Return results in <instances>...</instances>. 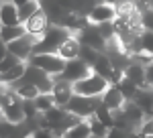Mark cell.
<instances>
[{
	"mask_svg": "<svg viewBox=\"0 0 153 138\" xmlns=\"http://www.w3.org/2000/svg\"><path fill=\"white\" fill-rule=\"evenodd\" d=\"M70 34H71L70 29H65V26H61V24L51 23L47 31L37 39L35 53H57L59 45H61Z\"/></svg>",
	"mask_w": 153,
	"mask_h": 138,
	"instance_id": "cell-1",
	"label": "cell"
},
{
	"mask_svg": "<svg viewBox=\"0 0 153 138\" xmlns=\"http://www.w3.org/2000/svg\"><path fill=\"white\" fill-rule=\"evenodd\" d=\"M108 83H110V81L106 79V77H102L100 73L90 71L86 77H82L80 81L74 83V92L94 98V95H102V93H104V90L108 87Z\"/></svg>",
	"mask_w": 153,
	"mask_h": 138,
	"instance_id": "cell-2",
	"label": "cell"
},
{
	"mask_svg": "<svg viewBox=\"0 0 153 138\" xmlns=\"http://www.w3.org/2000/svg\"><path fill=\"white\" fill-rule=\"evenodd\" d=\"M27 63L37 65L39 69H43L45 73L53 75V77H57L65 67V59L61 55H57V53H33Z\"/></svg>",
	"mask_w": 153,
	"mask_h": 138,
	"instance_id": "cell-3",
	"label": "cell"
},
{
	"mask_svg": "<svg viewBox=\"0 0 153 138\" xmlns=\"http://www.w3.org/2000/svg\"><path fill=\"white\" fill-rule=\"evenodd\" d=\"M100 102H102L100 95L90 98V95H82V93H74L71 100L68 102V106H65V110L76 116H80V118H88V116H92L96 112Z\"/></svg>",
	"mask_w": 153,
	"mask_h": 138,
	"instance_id": "cell-4",
	"label": "cell"
},
{
	"mask_svg": "<svg viewBox=\"0 0 153 138\" xmlns=\"http://www.w3.org/2000/svg\"><path fill=\"white\" fill-rule=\"evenodd\" d=\"M35 43H37V37L25 33L23 37L6 43V47H8V53H12L14 57H19L21 61H29L31 55L35 53Z\"/></svg>",
	"mask_w": 153,
	"mask_h": 138,
	"instance_id": "cell-5",
	"label": "cell"
},
{
	"mask_svg": "<svg viewBox=\"0 0 153 138\" xmlns=\"http://www.w3.org/2000/svg\"><path fill=\"white\" fill-rule=\"evenodd\" d=\"M90 71H92V67H90L82 57H76V59H68V61H65V67H63V71L59 73L57 77L76 83V81H80L82 77H86Z\"/></svg>",
	"mask_w": 153,
	"mask_h": 138,
	"instance_id": "cell-6",
	"label": "cell"
},
{
	"mask_svg": "<svg viewBox=\"0 0 153 138\" xmlns=\"http://www.w3.org/2000/svg\"><path fill=\"white\" fill-rule=\"evenodd\" d=\"M78 39H80L82 45H88L92 49H96V51H106V39L100 34L98 26L92 23L88 26H84L82 31H78Z\"/></svg>",
	"mask_w": 153,
	"mask_h": 138,
	"instance_id": "cell-7",
	"label": "cell"
},
{
	"mask_svg": "<svg viewBox=\"0 0 153 138\" xmlns=\"http://www.w3.org/2000/svg\"><path fill=\"white\" fill-rule=\"evenodd\" d=\"M88 18L92 24H100V23H108V21H114L117 18V6L114 4H108V2H102L98 0L94 6L88 12Z\"/></svg>",
	"mask_w": 153,
	"mask_h": 138,
	"instance_id": "cell-8",
	"label": "cell"
},
{
	"mask_svg": "<svg viewBox=\"0 0 153 138\" xmlns=\"http://www.w3.org/2000/svg\"><path fill=\"white\" fill-rule=\"evenodd\" d=\"M23 24H25V29H27V33L39 39V37H41V34H43V33L49 29L51 21H49L47 12L43 10V8H39V10H37L33 16H29V18H27Z\"/></svg>",
	"mask_w": 153,
	"mask_h": 138,
	"instance_id": "cell-9",
	"label": "cell"
},
{
	"mask_svg": "<svg viewBox=\"0 0 153 138\" xmlns=\"http://www.w3.org/2000/svg\"><path fill=\"white\" fill-rule=\"evenodd\" d=\"M53 100H55V106H61V108H65L68 102L71 100V95H74V83L68 79H61V77H55V83H53Z\"/></svg>",
	"mask_w": 153,
	"mask_h": 138,
	"instance_id": "cell-10",
	"label": "cell"
},
{
	"mask_svg": "<svg viewBox=\"0 0 153 138\" xmlns=\"http://www.w3.org/2000/svg\"><path fill=\"white\" fill-rule=\"evenodd\" d=\"M100 100H102V104H104L106 108H110L112 112H114V110H120V108L125 106V102H127V98L123 95V92L118 90L114 83H108V87H106L104 93L100 95Z\"/></svg>",
	"mask_w": 153,
	"mask_h": 138,
	"instance_id": "cell-11",
	"label": "cell"
},
{
	"mask_svg": "<svg viewBox=\"0 0 153 138\" xmlns=\"http://www.w3.org/2000/svg\"><path fill=\"white\" fill-rule=\"evenodd\" d=\"M145 67H147V65H143V63H139L137 59L131 57L129 65L125 67V75H127L129 79H133L139 87H147V81H145Z\"/></svg>",
	"mask_w": 153,
	"mask_h": 138,
	"instance_id": "cell-12",
	"label": "cell"
},
{
	"mask_svg": "<svg viewBox=\"0 0 153 138\" xmlns=\"http://www.w3.org/2000/svg\"><path fill=\"white\" fill-rule=\"evenodd\" d=\"M80 49H82L80 39H78V37H74V34H70V37L59 45L57 55H61L65 61H68V59H76V57H80Z\"/></svg>",
	"mask_w": 153,
	"mask_h": 138,
	"instance_id": "cell-13",
	"label": "cell"
},
{
	"mask_svg": "<svg viewBox=\"0 0 153 138\" xmlns=\"http://www.w3.org/2000/svg\"><path fill=\"white\" fill-rule=\"evenodd\" d=\"M0 24H21L19 6L14 2H2L0 4Z\"/></svg>",
	"mask_w": 153,
	"mask_h": 138,
	"instance_id": "cell-14",
	"label": "cell"
},
{
	"mask_svg": "<svg viewBox=\"0 0 153 138\" xmlns=\"http://www.w3.org/2000/svg\"><path fill=\"white\" fill-rule=\"evenodd\" d=\"M63 136H65V138H90V136H92L90 122H88L86 118H82L80 122H76L71 128H68Z\"/></svg>",
	"mask_w": 153,
	"mask_h": 138,
	"instance_id": "cell-15",
	"label": "cell"
},
{
	"mask_svg": "<svg viewBox=\"0 0 153 138\" xmlns=\"http://www.w3.org/2000/svg\"><path fill=\"white\" fill-rule=\"evenodd\" d=\"M25 69H27V61H19L14 67H10L8 71L0 73V83H6V85H12L14 81H19L23 77Z\"/></svg>",
	"mask_w": 153,
	"mask_h": 138,
	"instance_id": "cell-16",
	"label": "cell"
},
{
	"mask_svg": "<svg viewBox=\"0 0 153 138\" xmlns=\"http://www.w3.org/2000/svg\"><path fill=\"white\" fill-rule=\"evenodd\" d=\"M92 71H96V73H100L102 77H106V79L110 81V77H112V71H114V67H112V63H110V59H108V55H106L104 51L98 55V59L94 61V65H92Z\"/></svg>",
	"mask_w": 153,
	"mask_h": 138,
	"instance_id": "cell-17",
	"label": "cell"
},
{
	"mask_svg": "<svg viewBox=\"0 0 153 138\" xmlns=\"http://www.w3.org/2000/svg\"><path fill=\"white\" fill-rule=\"evenodd\" d=\"M27 33V29H25V24H0V37L4 39V43H10L14 39H19V37H23Z\"/></svg>",
	"mask_w": 153,
	"mask_h": 138,
	"instance_id": "cell-18",
	"label": "cell"
},
{
	"mask_svg": "<svg viewBox=\"0 0 153 138\" xmlns=\"http://www.w3.org/2000/svg\"><path fill=\"white\" fill-rule=\"evenodd\" d=\"M114 85L123 92V95H125L127 100H133V98H135V93L139 92V85H137L133 79H129L127 75H123V79L118 81V83H114Z\"/></svg>",
	"mask_w": 153,
	"mask_h": 138,
	"instance_id": "cell-19",
	"label": "cell"
},
{
	"mask_svg": "<svg viewBox=\"0 0 153 138\" xmlns=\"http://www.w3.org/2000/svg\"><path fill=\"white\" fill-rule=\"evenodd\" d=\"M39 8H41V0H29V2L21 4L19 6V18H21V23H25L29 16H33Z\"/></svg>",
	"mask_w": 153,
	"mask_h": 138,
	"instance_id": "cell-20",
	"label": "cell"
},
{
	"mask_svg": "<svg viewBox=\"0 0 153 138\" xmlns=\"http://www.w3.org/2000/svg\"><path fill=\"white\" fill-rule=\"evenodd\" d=\"M12 90L19 93L23 100H35L37 95L41 93V92H39V87L33 85V83H19V85H14Z\"/></svg>",
	"mask_w": 153,
	"mask_h": 138,
	"instance_id": "cell-21",
	"label": "cell"
},
{
	"mask_svg": "<svg viewBox=\"0 0 153 138\" xmlns=\"http://www.w3.org/2000/svg\"><path fill=\"white\" fill-rule=\"evenodd\" d=\"M88 122H90V130H92V136L94 138H106L108 136V126L104 122H100L94 114L88 116Z\"/></svg>",
	"mask_w": 153,
	"mask_h": 138,
	"instance_id": "cell-22",
	"label": "cell"
},
{
	"mask_svg": "<svg viewBox=\"0 0 153 138\" xmlns=\"http://www.w3.org/2000/svg\"><path fill=\"white\" fill-rule=\"evenodd\" d=\"M33 102H35V106H37L39 112H47L49 108L55 106V100H53V93H51V92H41Z\"/></svg>",
	"mask_w": 153,
	"mask_h": 138,
	"instance_id": "cell-23",
	"label": "cell"
},
{
	"mask_svg": "<svg viewBox=\"0 0 153 138\" xmlns=\"http://www.w3.org/2000/svg\"><path fill=\"white\" fill-rule=\"evenodd\" d=\"M94 116L98 118V120H100V122H104V124H106L108 128L114 124V116H112V110H110V108H106V106H104L102 102H100V106L96 108Z\"/></svg>",
	"mask_w": 153,
	"mask_h": 138,
	"instance_id": "cell-24",
	"label": "cell"
},
{
	"mask_svg": "<svg viewBox=\"0 0 153 138\" xmlns=\"http://www.w3.org/2000/svg\"><path fill=\"white\" fill-rule=\"evenodd\" d=\"M139 43H141V51L153 55V31H141Z\"/></svg>",
	"mask_w": 153,
	"mask_h": 138,
	"instance_id": "cell-25",
	"label": "cell"
},
{
	"mask_svg": "<svg viewBox=\"0 0 153 138\" xmlns=\"http://www.w3.org/2000/svg\"><path fill=\"white\" fill-rule=\"evenodd\" d=\"M102 51H96V49H92V47H88V45H82V49H80V57L92 67L94 65V61L98 59V55H100Z\"/></svg>",
	"mask_w": 153,
	"mask_h": 138,
	"instance_id": "cell-26",
	"label": "cell"
},
{
	"mask_svg": "<svg viewBox=\"0 0 153 138\" xmlns=\"http://www.w3.org/2000/svg\"><path fill=\"white\" fill-rule=\"evenodd\" d=\"M141 26L143 31H153V6L141 10Z\"/></svg>",
	"mask_w": 153,
	"mask_h": 138,
	"instance_id": "cell-27",
	"label": "cell"
},
{
	"mask_svg": "<svg viewBox=\"0 0 153 138\" xmlns=\"http://www.w3.org/2000/svg\"><path fill=\"white\" fill-rule=\"evenodd\" d=\"M19 61H21V59H19V57H14L12 53H6L4 57L0 59V73H4V71H8L10 67H14V65H16Z\"/></svg>",
	"mask_w": 153,
	"mask_h": 138,
	"instance_id": "cell-28",
	"label": "cell"
},
{
	"mask_svg": "<svg viewBox=\"0 0 153 138\" xmlns=\"http://www.w3.org/2000/svg\"><path fill=\"white\" fill-rule=\"evenodd\" d=\"M135 132H131V130H123V128H117V126H112V128H108V136L110 138H129L133 136Z\"/></svg>",
	"mask_w": 153,
	"mask_h": 138,
	"instance_id": "cell-29",
	"label": "cell"
},
{
	"mask_svg": "<svg viewBox=\"0 0 153 138\" xmlns=\"http://www.w3.org/2000/svg\"><path fill=\"white\" fill-rule=\"evenodd\" d=\"M145 81H147V87L153 90V63H149L145 67Z\"/></svg>",
	"mask_w": 153,
	"mask_h": 138,
	"instance_id": "cell-30",
	"label": "cell"
},
{
	"mask_svg": "<svg viewBox=\"0 0 153 138\" xmlns=\"http://www.w3.org/2000/svg\"><path fill=\"white\" fill-rule=\"evenodd\" d=\"M6 53H8V47H6V43H4V39L0 37V59L4 57Z\"/></svg>",
	"mask_w": 153,
	"mask_h": 138,
	"instance_id": "cell-31",
	"label": "cell"
},
{
	"mask_svg": "<svg viewBox=\"0 0 153 138\" xmlns=\"http://www.w3.org/2000/svg\"><path fill=\"white\" fill-rule=\"evenodd\" d=\"M102 2H108V4H114V6H118V4H123V2H131V0H102Z\"/></svg>",
	"mask_w": 153,
	"mask_h": 138,
	"instance_id": "cell-32",
	"label": "cell"
},
{
	"mask_svg": "<svg viewBox=\"0 0 153 138\" xmlns=\"http://www.w3.org/2000/svg\"><path fill=\"white\" fill-rule=\"evenodd\" d=\"M12 2H14L16 6H21V4H25V2H29V0H12Z\"/></svg>",
	"mask_w": 153,
	"mask_h": 138,
	"instance_id": "cell-33",
	"label": "cell"
},
{
	"mask_svg": "<svg viewBox=\"0 0 153 138\" xmlns=\"http://www.w3.org/2000/svg\"><path fill=\"white\" fill-rule=\"evenodd\" d=\"M145 4H147V6H153V0H145Z\"/></svg>",
	"mask_w": 153,
	"mask_h": 138,
	"instance_id": "cell-34",
	"label": "cell"
},
{
	"mask_svg": "<svg viewBox=\"0 0 153 138\" xmlns=\"http://www.w3.org/2000/svg\"><path fill=\"white\" fill-rule=\"evenodd\" d=\"M2 2H12V0H2Z\"/></svg>",
	"mask_w": 153,
	"mask_h": 138,
	"instance_id": "cell-35",
	"label": "cell"
},
{
	"mask_svg": "<svg viewBox=\"0 0 153 138\" xmlns=\"http://www.w3.org/2000/svg\"><path fill=\"white\" fill-rule=\"evenodd\" d=\"M151 63H153V55H151Z\"/></svg>",
	"mask_w": 153,
	"mask_h": 138,
	"instance_id": "cell-36",
	"label": "cell"
},
{
	"mask_svg": "<svg viewBox=\"0 0 153 138\" xmlns=\"http://www.w3.org/2000/svg\"><path fill=\"white\" fill-rule=\"evenodd\" d=\"M0 4H2V0H0Z\"/></svg>",
	"mask_w": 153,
	"mask_h": 138,
	"instance_id": "cell-37",
	"label": "cell"
}]
</instances>
